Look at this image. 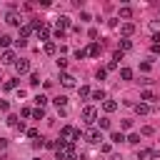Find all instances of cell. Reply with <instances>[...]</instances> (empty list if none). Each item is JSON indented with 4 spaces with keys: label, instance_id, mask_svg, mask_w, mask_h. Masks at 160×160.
<instances>
[{
    "label": "cell",
    "instance_id": "cell-1",
    "mask_svg": "<svg viewBox=\"0 0 160 160\" xmlns=\"http://www.w3.org/2000/svg\"><path fill=\"white\" fill-rule=\"evenodd\" d=\"M55 160H78V152H75L72 142L60 140V145H58V158H55Z\"/></svg>",
    "mask_w": 160,
    "mask_h": 160
},
{
    "label": "cell",
    "instance_id": "cell-2",
    "mask_svg": "<svg viewBox=\"0 0 160 160\" xmlns=\"http://www.w3.org/2000/svg\"><path fill=\"white\" fill-rule=\"evenodd\" d=\"M60 135H62V140H65V142H72V140H80V130H75L72 125H65V128L60 130Z\"/></svg>",
    "mask_w": 160,
    "mask_h": 160
},
{
    "label": "cell",
    "instance_id": "cell-3",
    "mask_svg": "<svg viewBox=\"0 0 160 160\" xmlns=\"http://www.w3.org/2000/svg\"><path fill=\"white\" fill-rule=\"evenodd\" d=\"M85 140H88L90 145H98V142L102 140V135H100V130H88V132H85Z\"/></svg>",
    "mask_w": 160,
    "mask_h": 160
},
{
    "label": "cell",
    "instance_id": "cell-4",
    "mask_svg": "<svg viewBox=\"0 0 160 160\" xmlns=\"http://www.w3.org/2000/svg\"><path fill=\"white\" fill-rule=\"evenodd\" d=\"M82 118H85V122H95L98 110H95V108H85V110H82Z\"/></svg>",
    "mask_w": 160,
    "mask_h": 160
},
{
    "label": "cell",
    "instance_id": "cell-5",
    "mask_svg": "<svg viewBox=\"0 0 160 160\" xmlns=\"http://www.w3.org/2000/svg\"><path fill=\"white\" fill-rule=\"evenodd\" d=\"M15 70H18V75H22V72L30 70V62H28V60H18V62H15Z\"/></svg>",
    "mask_w": 160,
    "mask_h": 160
},
{
    "label": "cell",
    "instance_id": "cell-6",
    "mask_svg": "<svg viewBox=\"0 0 160 160\" xmlns=\"http://www.w3.org/2000/svg\"><path fill=\"white\" fill-rule=\"evenodd\" d=\"M60 82H62L65 88H72V85H75V78H72L70 72H62V75H60Z\"/></svg>",
    "mask_w": 160,
    "mask_h": 160
},
{
    "label": "cell",
    "instance_id": "cell-7",
    "mask_svg": "<svg viewBox=\"0 0 160 160\" xmlns=\"http://www.w3.org/2000/svg\"><path fill=\"white\" fill-rule=\"evenodd\" d=\"M12 60H15V52H12V50H5V52L0 55V62H5V65H10Z\"/></svg>",
    "mask_w": 160,
    "mask_h": 160
},
{
    "label": "cell",
    "instance_id": "cell-8",
    "mask_svg": "<svg viewBox=\"0 0 160 160\" xmlns=\"http://www.w3.org/2000/svg\"><path fill=\"white\" fill-rule=\"evenodd\" d=\"M38 38H40V40H48V38H50V30H48V25H40V28H38Z\"/></svg>",
    "mask_w": 160,
    "mask_h": 160
},
{
    "label": "cell",
    "instance_id": "cell-9",
    "mask_svg": "<svg viewBox=\"0 0 160 160\" xmlns=\"http://www.w3.org/2000/svg\"><path fill=\"white\" fill-rule=\"evenodd\" d=\"M8 22H10V25H20L22 20H20V15H18V12H10V15H8Z\"/></svg>",
    "mask_w": 160,
    "mask_h": 160
},
{
    "label": "cell",
    "instance_id": "cell-10",
    "mask_svg": "<svg viewBox=\"0 0 160 160\" xmlns=\"http://www.w3.org/2000/svg\"><path fill=\"white\" fill-rule=\"evenodd\" d=\"M30 32H32V22H28V25H22V28H20V35H22V40H25Z\"/></svg>",
    "mask_w": 160,
    "mask_h": 160
},
{
    "label": "cell",
    "instance_id": "cell-11",
    "mask_svg": "<svg viewBox=\"0 0 160 160\" xmlns=\"http://www.w3.org/2000/svg\"><path fill=\"white\" fill-rule=\"evenodd\" d=\"M100 50H102V48H100L98 42H92V45L88 48V55H92V58H95V55H100Z\"/></svg>",
    "mask_w": 160,
    "mask_h": 160
},
{
    "label": "cell",
    "instance_id": "cell-12",
    "mask_svg": "<svg viewBox=\"0 0 160 160\" xmlns=\"http://www.w3.org/2000/svg\"><path fill=\"white\" fill-rule=\"evenodd\" d=\"M140 98H142L145 102H152V100H155V92H152V90H142V95H140Z\"/></svg>",
    "mask_w": 160,
    "mask_h": 160
},
{
    "label": "cell",
    "instance_id": "cell-13",
    "mask_svg": "<svg viewBox=\"0 0 160 160\" xmlns=\"http://www.w3.org/2000/svg\"><path fill=\"white\" fill-rule=\"evenodd\" d=\"M102 108H105V112H112V110L118 108V102H115V100H105V102H102Z\"/></svg>",
    "mask_w": 160,
    "mask_h": 160
},
{
    "label": "cell",
    "instance_id": "cell-14",
    "mask_svg": "<svg viewBox=\"0 0 160 160\" xmlns=\"http://www.w3.org/2000/svg\"><path fill=\"white\" fill-rule=\"evenodd\" d=\"M148 110H150V108H148V102H138V105H135V112H138V115H145Z\"/></svg>",
    "mask_w": 160,
    "mask_h": 160
},
{
    "label": "cell",
    "instance_id": "cell-15",
    "mask_svg": "<svg viewBox=\"0 0 160 160\" xmlns=\"http://www.w3.org/2000/svg\"><path fill=\"white\" fill-rule=\"evenodd\" d=\"M132 32H135V25L132 22H125L122 25V35H132Z\"/></svg>",
    "mask_w": 160,
    "mask_h": 160
},
{
    "label": "cell",
    "instance_id": "cell-16",
    "mask_svg": "<svg viewBox=\"0 0 160 160\" xmlns=\"http://www.w3.org/2000/svg\"><path fill=\"white\" fill-rule=\"evenodd\" d=\"M45 52H48V55H55V52H58V45H55V42H45Z\"/></svg>",
    "mask_w": 160,
    "mask_h": 160
},
{
    "label": "cell",
    "instance_id": "cell-17",
    "mask_svg": "<svg viewBox=\"0 0 160 160\" xmlns=\"http://www.w3.org/2000/svg\"><path fill=\"white\" fill-rule=\"evenodd\" d=\"M120 78H122V80H130V78H132V70H130V68H122V70H120Z\"/></svg>",
    "mask_w": 160,
    "mask_h": 160
},
{
    "label": "cell",
    "instance_id": "cell-18",
    "mask_svg": "<svg viewBox=\"0 0 160 160\" xmlns=\"http://www.w3.org/2000/svg\"><path fill=\"white\" fill-rule=\"evenodd\" d=\"M52 102H55L58 108H65V102H68V98H65V95H58V98H55Z\"/></svg>",
    "mask_w": 160,
    "mask_h": 160
},
{
    "label": "cell",
    "instance_id": "cell-19",
    "mask_svg": "<svg viewBox=\"0 0 160 160\" xmlns=\"http://www.w3.org/2000/svg\"><path fill=\"white\" fill-rule=\"evenodd\" d=\"M130 48H132V42H130L128 38H125V40H120V52H122V50H130Z\"/></svg>",
    "mask_w": 160,
    "mask_h": 160
},
{
    "label": "cell",
    "instance_id": "cell-20",
    "mask_svg": "<svg viewBox=\"0 0 160 160\" xmlns=\"http://www.w3.org/2000/svg\"><path fill=\"white\" fill-rule=\"evenodd\" d=\"M2 85H5V90H15L18 88V80H5Z\"/></svg>",
    "mask_w": 160,
    "mask_h": 160
},
{
    "label": "cell",
    "instance_id": "cell-21",
    "mask_svg": "<svg viewBox=\"0 0 160 160\" xmlns=\"http://www.w3.org/2000/svg\"><path fill=\"white\" fill-rule=\"evenodd\" d=\"M110 140H112V142H122V140H125V135H122V132H112V135H110Z\"/></svg>",
    "mask_w": 160,
    "mask_h": 160
},
{
    "label": "cell",
    "instance_id": "cell-22",
    "mask_svg": "<svg viewBox=\"0 0 160 160\" xmlns=\"http://www.w3.org/2000/svg\"><path fill=\"white\" fill-rule=\"evenodd\" d=\"M10 42H12V38H10V35H2V38H0V45H2V48H8Z\"/></svg>",
    "mask_w": 160,
    "mask_h": 160
},
{
    "label": "cell",
    "instance_id": "cell-23",
    "mask_svg": "<svg viewBox=\"0 0 160 160\" xmlns=\"http://www.w3.org/2000/svg\"><path fill=\"white\" fill-rule=\"evenodd\" d=\"M8 125H12V128H18V115H8V120H5Z\"/></svg>",
    "mask_w": 160,
    "mask_h": 160
},
{
    "label": "cell",
    "instance_id": "cell-24",
    "mask_svg": "<svg viewBox=\"0 0 160 160\" xmlns=\"http://www.w3.org/2000/svg\"><path fill=\"white\" fill-rule=\"evenodd\" d=\"M130 15H132L130 8H120V18H130Z\"/></svg>",
    "mask_w": 160,
    "mask_h": 160
},
{
    "label": "cell",
    "instance_id": "cell-25",
    "mask_svg": "<svg viewBox=\"0 0 160 160\" xmlns=\"http://www.w3.org/2000/svg\"><path fill=\"white\" fill-rule=\"evenodd\" d=\"M92 98H95V100H105V90H95Z\"/></svg>",
    "mask_w": 160,
    "mask_h": 160
},
{
    "label": "cell",
    "instance_id": "cell-26",
    "mask_svg": "<svg viewBox=\"0 0 160 160\" xmlns=\"http://www.w3.org/2000/svg\"><path fill=\"white\" fill-rule=\"evenodd\" d=\"M35 102H38V108H42V105L48 102V98H45V95H38V98H35Z\"/></svg>",
    "mask_w": 160,
    "mask_h": 160
},
{
    "label": "cell",
    "instance_id": "cell-27",
    "mask_svg": "<svg viewBox=\"0 0 160 160\" xmlns=\"http://www.w3.org/2000/svg\"><path fill=\"white\" fill-rule=\"evenodd\" d=\"M88 95H90V88L82 85V88H80V98H88Z\"/></svg>",
    "mask_w": 160,
    "mask_h": 160
},
{
    "label": "cell",
    "instance_id": "cell-28",
    "mask_svg": "<svg viewBox=\"0 0 160 160\" xmlns=\"http://www.w3.org/2000/svg\"><path fill=\"white\" fill-rule=\"evenodd\" d=\"M128 142H130V145H138V142H140V135H130Z\"/></svg>",
    "mask_w": 160,
    "mask_h": 160
},
{
    "label": "cell",
    "instance_id": "cell-29",
    "mask_svg": "<svg viewBox=\"0 0 160 160\" xmlns=\"http://www.w3.org/2000/svg\"><path fill=\"white\" fill-rule=\"evenodd\" d=\"M30 82H32V85H38V82H40V75H38V72H32V75H30Z\"/></svg>",
    "mask_w": 160,
    "mask_h": 160
},
{
    "label": "cell",
    "instance_id": "cell-30",
    "mask_svg": "<svg viewBox=\"0 0 160 160\" xmlns=\"http://www.w3.org/2000/svg\"><path fill=\"white\" fill-rule=\"evenodd\" d=\"M100 128H102V130H108V128H110V120H108V118H102V120H100Z\"/></svg>",
    "mask_w": 160,
    "mask_h": 160
},
{
    "label": "cell",
    "instance_id": "cell-31",
    "mask_svg": "<svg viewBox=\"0 0 160 160\" xmlns=\"http://www.w3.org/2000/svg\"><path fill=\"white\" fill-rule=\"evenodd\" d=\"M150 152H152V150H140V152H138V160H140V158H150Z\"/></svg>",
    "mask_w": 160,
    "mask_h": 160
},
{
    "label": "cell",
    "instance_id": "cell-32",
    "mask_svg": "<svg viewBox=\"0 0 160 160\" xmlns=\"http://www.w3.org/2000/svg\"><path fill=\"white\" fill-rule=\"evenodd\" d=\"M85 55H88V50H78V52H75V58H78V60H82Z\"/></svg>",
    "mask_w": 160,
    "mask_h": 160
},
{
    "label": "cell",
    "instance_id": "cell-33",
    "mask_svg": "<svg viewBox=\"0 0 160 160\" xmlns=\"http://www.w3.org/2000/svg\"><path fill=\"white\" fill-rule=\"evenodd\" d=\"M58 68H68V60L65 58H58Z\"/></svg>",
    "mask_w": 160,
    "mask_h": 160
},
{
    "label": "cell",
    "instance_id": "cell-34",
    "mask_svg": "<svg viewBox=\"0 0 160 160\" xmlns=\"http://www.w3.org/2000/svg\"><path fill=\"white\" fill-rule=\"evenodd\" d=\"M32 115H35V118H38V120H40V118H42V115H45V112H42V108H38V110H32Z\"/></svg>",
    "mask_w": 160,
    "mask_h": 160
},
{
    "label": "cell",
    "instance_id": "cell-35",
    "mask_svg": "<svg viewBox=\"0 0 160 160\" xmlns=\"http://www.w3.org/2000/svg\"><path fill=\"white\" fill-rule=\"evenodd\" d=\"M8 108H10V102H8V100H0V110H2V112H5V110H8Z\"/></svg>",
    "mask_w": 160,
    "mask_h": 160
},
{
    "label": "cell",
    "instance_id": "cell-36",
    "mask_svg": "<svg viewBox=\"0 0 160 160\" xmlns=\"http://www.w3.org/2000/svg\"><path fill=\"white\" fill-rule=\"evenodd\" d=\"M150 160H160V152H158V150H152V152H150Z\"/></svg>",
    "mask_w": 160,
    "mask_h": 160
},
{
    "label": "cell",
    "instance_id": "cell-37",
    "mask_svg": "<svg viewBox=\"0 0 160 160\" xmlns=\"http://www.w3.org/2000/svg\"><path fill=\"white\" fill-rule=\"evenodd\" d=\"M2 80H5V78H2V75H0V82H2Z\"/></svg>",
    "mask_w": 160,
    "mask_h": 160
},
{
    "label": "cell",
    "instance_id": "cell-38",
    "mask_svg": "<svg viewBox=\"0 0 160 160\" xmlns=\"http://www.w3.org/2000/svg\"><path fill=\"white\" fill-rule=\"evenodd\" d=\"M32 160H40V158H32Z\"/></svg>",
    "mask_w": 160,
    "mask_h": 160
}]
</instances>
